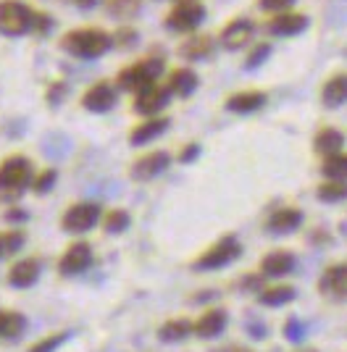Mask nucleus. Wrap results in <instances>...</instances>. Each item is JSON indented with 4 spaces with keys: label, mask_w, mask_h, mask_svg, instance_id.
<instances>
[{
    "label": "nucleus",
    "mask_w": 347,
    "mask_h": 352,
    "mask_svg": "<svg viewBox=\"0 0 347 352\" xmlns=\"http://www.w3.org/2000/svg\"><path fill=\"white\" fill-rule=\"evenodd\" d=\"M61 47L74 56V58L95 60L105 56L114 47V37L105 30H95V27H85V30H72L63 34Z\"/></svg>",
    "instance_id": "obj_1"
},
{
    "label": "nucleus",
    "mask_w": 347,
    "mask_h": 352,
    "mask_svg": "<svg viewBox=\"0 0 347 352\" xmlns=\"http://www.w3.org/2000/svg\"><path fill=\"white\" fill-rule=\"evenodd\" d=\"M32 184V161L24 155H8L0 163V200L14 203Z\"/></svg>",
    "instance_id": "obj_2"
},
{
    "label": "nucleus",
    "mask_w": 347,
    "mask_h": 352,
    "mask_svg": "<svg viewBox=\"0 0 347 352\" xmlns=\"http://www.w3.org/2000/svg\"><path fill=\"white\" fill-rule=\"evenodd\" d=\"M160 74H163V60H158V58L137 60V63L127 66L124 72H118V76H116V87L137 95V92L145 89L147 85H156V82L160 79Z\"/></svg>",
    "instance_id": "obj_3"
},
{
    "label": "nucleus",
    "mask_w": 347,
    "mask_h": 352,
    "mask_svg": "<svg viewBox=\"0 0 347 352\" xmlns=\"http://www.w3.org/2000/svg\"><path fill=\"white\" fill-rule=\"evenodd\" d=\"M34 24V8L21 0H0V34L6 37H24Z\"/></svg>",
    "instance_id": "obj_4"
},
{
    "label": "nucleus",
    "mask_w": 347,
    "mask_h": 352,
    "mask_svg": "<svg viewBox=\"0 0 347 352\" xmlns=\"http://www.w3.org/2000/svg\"><path fill=\"white\" fill-rule=\"evenodd\" d=\"M240 255H242L240 239L237 236H224V239H218L213 248L205 250L200 258L192 263V268L195 271H218V268L231 265Z\"/></svg>",
    "instance_id": "obj_5"
},
{
    "label": "nucleus",
    "mask_w": 347,
    "mask_h": 352,
    "mask_svg": "<svg viewBox=\"0 0 347 352\" xmlns=\"http://www.w3.org/2000/svg\"><path fill=\"white\" fill-rule=\"evenodd\" d=\"M205 21V6L200 0H176L169 16H166V27L179 34L195 32Z\"/></svg>",
    "instance_id": "obj_6"
},
{
    "label": "nucleus",
    "mask_w": 347,
    "mask_h": 352,
    "mask_svg": "<svg viewBox=\"0 0 347 352\" xmlns=\"http://www.w3.org/2000/svg\"><path fill=\"white\" fill-rule=\"evenodd\" d=\"M98 223H101V206L98 203H76L63 213L61 229L66 234H85L90 229H95Z\"/></svg>",
    "instance_id": "obj_7"
},
{
    "label": "nucleus",
    "mask_w": 347,
    "mask_h": 352,
    "mask_svg": "<svg viewBox=\"0 0 347 352\" xmlns=\"http://www.w3.org/2000/svg\"><path fill=\"white\" fill-rule=\"evenodd\" d=\"M169 100H171L169 85H160V82L147 85L134 98V113H140V116H158L160 111L169 105Z\"/></svg>",
    "instance_id": "obj_8"
},
{
    "label": "nucleus",
    "mask_w": 347,
    "mask_h": 352,
    "mask_svg": "<svg viewBox=\"0 0 347 352\" xmlns=\"http://www.w3.org/2000/svg\"><path fill=\"white\" fill-rule=\"evenodd\" d=\"M169 166H171V155L166 150H153V153H145L143 158L132 163L129 174L134 182H153L156 176L169 171Z\"/></svg>",
    "instance_id": "obj_9"
},
{
    "label": "nucleus",
    "mask_w": 347,
    "mask_h": 352,
    "mask_svg": "<svg viewBox=\"0 0 347 352\" xmlns=\"http://www.w3.org/2000/svg\"><path fill=\"white\" fill-rule=\"evenodd\" d=\"M318 292L324 294L326 300L334 302H345L347 300V263L329 265L321 279H318Z\"/></svg>",
    "instance_id": "obj_10"
},
{
    "label": "nucleus",
    "mask_w": 347,
    "mask_h": 352,
    "mask_svg": "<svg viewBox=\"0 0 347 352\" xmlns=\"http://www.w3.org/2000/svg\"><path fill=\"white\" fill-rule=\"evenodd\" d=\"M118 100V87L111 82H95L92 87L82 95V105L90 113H108Z\"/></svg>",
    "instance_id": "obj_11"
},
{
    "label": "nucleus",
    "mask_w": 347,
    "mask_h": 352,
    "mask_svg": "<svg viewBox=\"0 0 347 352\" xmlns=\"http://www.w3.org/2000/svg\"><path fill=\"white\" fill-rule=\"evenodd\" d=\"M92 265V248L87 242H74L58 261V271L63 276H79Z\"/></svg>",
    "instance_id": "obj_12"
},
{
    "label": "nucleus",
    "mask_w": 347,
    "mask_h": 352,
    "mask_svg": "<svg viewBox=\"0 0 347 352\" xmlns=\"http://www.w3.org/2000/svg\"><path fill=\"white\" fill-rule=\"evenodd\" d=\"M308 16L303 14H292V11H282V14H274V19H269L266 24V32L271 37H297L308 30Z\"/></svg>",
    "instance_id": "obj_13"
},
{
    "label": "nucleus",
    "mask_w": 347,
    "mask_h": 352,
    "mask_svg": "<svg viewBox=\"0 0 347 352\" xmlns=\"http://www.w3.org/2000/svg\"><path fill=\"white\" fill-rule=\"evenodd\" d=\"M253 34H255V24L250 19H234L221 32V45L227 50H242L253 43Z\"/></svg>",
    "instance_id": "obj_14"
},
{
    "label": "nucleus",
    "mask_w": 347,
    "mask_h": 352,
    "mask_svg": "<svg viewBox=\"0 0 347 352\" xmlns=\"http://www.w3.org/2000/svg\"><path fill=\"white\" fill-rule=\"evenodd\" d=\"M303 221H305V216L300 208H279V210L271 213V219L266 223V232L276 236L292 234V232H297V229L303 226Z\"/></svg>",
    "instance_id": "obj_15"
},
{
    "label": "nucleus",
    "mask_w": 347,
    "mask_h": 352,
    "mask_svg": "<svg viewBox=\"0 0 347 352\" xmlns=\"http://www.w3.org/2000/svg\"><path fill=\"white\" fill-rule=\"evenodd\" d=\"M227 323H229L227 310H221V308L205 310L200 318L192 323V334H195L198 339H216L224 334Z\"/></svg>",
    "instance_id": "obj_16"
},
{
    "label": "nucleus",
    "mask_w": 347,
    "mask_h": 352,
    "mask_svg": "<svg viewBox=\"0 0 347 352\" xmlns=\"http://www.w3.org/2000/svg\"><path fill=\"white\" fill-rule=\"evenodd\" d=\"M295 271V255L287 250H274L260 261V276L263 279H282Z\"/></svg>",
    "instance_id": "obj_17"
},
{
    "label": "nucleus",
    "mask_w": 347,
    "mask_h": 352,
    "mask_svg": "<svg viewBox=\"0 0 347 352\" xmlns=\"http://www.w3.org/2000/svg\"><path fill=\"white\" fill-rule=\"evenodd\" d=\"M263 105H266V92H258V89H242V92H234L227 98V111L240 113V116L255 113Z\"/></svg>",
    "instance_id": "obj_18"
},
{
    "label": "nucleus",
    "mask_w": 347,
    "mask_h": 352,
    "mask_svg": "<svg viewBox=\"0 0 347 352\" xmlns=\"http://www.w3.org/2000/svg\"><path fill=\"white\" fill-rule=\"evenodd\" d=\"M40 279V263L34 258H24V261H16L8 271V284L14 289H29L34 287Z\"/></svg>",
    "instance_id": "obj_19"
},
{
    "label": "nucleus",
    "mask_w": 347,
    "mask_h": 352,
    "mask_svg": "<svg viewBox=\"0 0 347 352\" xmlns=\"http://www.w3.org/2000/svg\"><path fill=\"white\" fill-rule=\"evenodd\" d=\"M169 129V118L166 116H150L147 121H143L140 126H134L129 134V142L134 147L140 145H147V142H153V140H158L160 134Z\"/></svg>",
    "instance_id": "obj_20"
},
{
    "label": "nucleus",
    "mask_w": 347,
    "mask_h": 352,
    "mask_svg": "<svg viewBox=\"0 0 347 352\" xmlns=\"http://www.w3.org/2000/svg\"><path fill=\"white\" fill-rule=\"evenodd\" d=\"M321 103L326 108H342L347 103V74H334L321 89Z\"/></svg>",
    "instance_id": "obj_21"
},
{
    "label": "nucleus",
    "mask_w": 347,
    "mask_h": 352,
    "mask_svg": "<svg viewBox=\"0 0 347 352\" xmlns=\"http://www.w3.org/2000/svg\"><path fill=\"white\" fill-rule=\"evenodd\" d=\"M169 89H171V95H179V98H189L198 85H200V76L192 72L189 66H182V69H176V72L169 76Z\"/></svg>",
    "instance_id": "obj_22"
},
{
    "label": "nucleus",
    "mask_w": 347,
    "mask_h": 352,
    "mask_svg": "<svg viewBox=\"0 0 347 352\" xmlns=\"http://www.w3.org/2000/svg\"><path fill=\"white\" fill-rule=\"evenodd\" d=\"M313 147H316L318 155H334V153H342V147H345V134L339 132V129H334V126H324L321 132L313 137Z\"/></svg>",
    "instance_id": "obj_23"
},
{
    "label": "nucleus",
    "mask_w": 347,
    "mask_h": 352,
    "mask_svg": "<svg viewBox=\"0 0 347 352\" xmlns=\"http://www.w3.org/2000/svg\"><path fill=\"white\" fill-rule=\"evenodd\" d=\"M297 297V289L295 287H287V284H279V287H269V289H260L258 292V302L263 308H282Z\"/></svg>",
    "instance_id": "obj_24"
},
{
    "label": "nucleus",
    "mask_w": 347,
    "mask_h": 352,
    "mask_svg": "<svg viewBox=\"0 0 347 352\" xmlns=\"http://www.w3.org/2000/svg\"><path fill=\"white\" fill-rule=\"evenodd\" d=\"M189 334H192V323L187 318H174V321H166L158 329V339L166 344H179V342L189 339Z\"/></svg>",
    "instance_id": "obj_25"
},
{
    "label": "nucleus",
    "mask_w": 347,
    "mask_h": 352,
    "mask_svg": "<svg viewBox=\"0 0 347 352\" xmlns=\"http://www.w3.org/2000/svg\"><path fill=\"white\" fill-rule=\"evenodd\" d=\"M316 197L321 200V203H329V206H334V203H342V200H347V182L326 179V182H324V184L316 190Z\"/></svg>",
    "instance_id": "obj_26"
},
{
    "label": "nucleus",
    "mask_w": 347,
    "mask_h": 352,
    "mask_svg": "<svg viewBox=\"0 0 347 352\" xmlns=\"http://www.w3.org/2000/svg\"><path fill=\"white\" fill-rule=\"evenodd\" d=\"M24 242H27V234L21 229H6V232H0V261H6L14 252H19V250L24 248Z\"/></svg>",
    "instance_id": "obj_27"
},
{
    "label": "nucleus",
    "mask_w": 347,
    "mask_h": 352,
    "mask_svg": "<svg viewBox=\"0 0 347 352\" xmlns=\"http://www.w3.org/2000/svg\"><path fill=\"white\" fill-rule=\"evenodd\" d=\"M211 50H213V40L211 37H192V40H187V43L179 47V53L185 56L187 60H200L205 58V56H211Z\"/></svg>",
    "instance_id": "obj_28"
},
{
    "label": "nucleus",
    "mask_w": 347,
    "mask_h": 352,
    "mask_svg": "<svg viewBox=\"0 0 347 352\" xmlns=\"http://www.w3.org/2000/svg\"><path fill=\"white\" fill-rule=\"evenodd\" d=\"M321 174L326 179H337V182H347V153H334L326 155V161L321 166Z\"/></svg>",
    "instance_id": "obj_29"
},
{
    "label": "nucleus",
    "mask_w": 347,
    "mask_h": 352,
    "mask_svg": "<svg viewBox=\"0 0 347 352\" xmlns=\"http://www.w3.org/2000/svg\"><path fill=\"white\" fill-rule=\"evenodd\" d=\"M129 223H132V216L127 213V210H121V208L108 210L105 219H103V226H105L108 234H124V232L129 229Z\"/></svg>",
    "instance_id": "obj_30"
},
{
    "label": "nucleus",
    "mask_w": 347,
    "mask_h": 352,
    "mask_svg": "<svg viewBox=\"0 0 347 352\" xmlns=\"http://www.w3.org/2000/svg\"><path fill=\"white\" fill-rule=\"evenodd\" d=\"M27 329V318L21 313H6V326H3V339H19Z\"/></svg>",
    "instance_id": "obj_31"
},
{
    "label": "nucleus",
    "mask_w": 347,
    "mask_h": 352,
    "mask_svg": "<svg viewBox=\"0 0 347 352\" xmlns=\"http://www.w3.org/2000/svg\"><path fill=\"white\" fill-rule=\"evenodd\" d=\"M58 182V171L56 168H45V171H40L37 176H32V190L37 192V195H48V192L53 190V184Z\"/></svg>",
    "instance_id": "obj_32"
},
{
    "label": "nucleus",
    "mask_w": 347,
    "mask_h": 352,
    "mask_svg": "<svg viewBox=\"0 0 347 352\" xmlns=\"http://www.w3.org/2000/svg\"><path fill=\"white\" fill-rule=\"evenodd\" d=\"M72 337L69 331H61V334H50V337H45V339H40L37 344H32L27 352H56L66 339Z\"/></svg>",
    "instance_id": "obj_33"
},
{
    "label": "nucleus",
    "mask_w": 347,
    "mask_h": 352,
    "mask_svg": "<svg viewBox=\"0 0 347 352\" xmlns=\"http://www.w3.org/2000/svg\"><path fill=\"white\" fill-rule=\"evenodd\" d=\"M284 339L287 342H303L305 339V323L297 318V316H289L287 323H284Z\"/></svg>",
    "instance_id": "obj_34"
},
{
    "label": "nucleus",
    "mask_w": 347,
    "mask_h": 352,
    "mask_svg": "<svg viewBox=\"0 0 347 352\" xmlns=\"http://www.w3.org/2000/svg\"><path fill=\"white\" fill-rule=\"evenodd\" d=\"M271 56V45L269 43H260L258 47H253V53L247 56V69H255V66H260L263 60Z\"/></svg>",
    "instance_id": "obj_35"
},
{
    "label": "nucleus",
    "mask_w": 347,
    "mask_h": 352,
    "mask_svg": "<svg viewBox=\"0 0 347 352\" xmlns=\"http://www.w3.org/2000/svg\"><path fill=\"white\" fill-rule=\"evenodd\" d=\"M292 6H295V0H260V8L269 14H282V11H289Z\"/></svg>",
    "instance_id": "obj_36"
},
{
    "label": "nucleus",
    "mask_w": 347,
    "mask_h": 352,
    "mask_svg": "<svg viewBox=\"0 0 347 352\" xmlns=\"http://www.w3.org/2000/svg\"><path fill=\"white\" fill-rule=\"evenodd\" d=\"M198 155H200V145H195V142H192V145H187L182 153H179V161L192 163V161H198Z\"/></svg>",
    "instance_id": "obj_37"
},
{
    "label": "nucleus",
    "mask_w": 347,
    "mask_h": 352,
    "mask_svg": "<svg viewBox=\"0 0 347 352\" xmlns=\"http://www.w3.org/2000/svg\"><path fill=\"white\" fill-rule=\"evenodd\" d=\"M247 331L253 334V339H263V337H266V329H263L260 323H253V326H247Z\"/></svg>",
    "instance_id": "obj_38"
},
{
    "label": "nucleus",
    "mask_w": 347,
    "mask_h": 352,
    "mask_svg": "<svg viewBox=\"0 0 347 352\" xmlns=\"http://www.w3.org/2000/svg\"><path fill=\"white\" fill-rule=\"evenodd\" d=\"M6 219L8 221H24L27 219V213H6Z\"/></svg>",
    "instance_id": "obj_39"
},
{
    "label": "nucleus",
    "mask_w": 347,
    "mask_h": 352,
    "mask_svg": "<svg viewBox=\"0 0 347 352\" xmlns=\"http://www.w3.org/2000/svg\"><path fill=\"white\" fill-rule=\"evenodd\" d=\"M76 3H79V6H85V8H92V6H98L101 0H76Z\"/></svg>",
    "instance_id": "obj_40"
},
{
    "label": "nucleus",
    "mask_w": 347,
    "mask_h": 352,
    "mask_svg": "<svg viewBox=\"0 0 347 352\" xmlns=\"http://www.w3.org/2000/svg\"><path fill=\"white\" fill-rule=\"evenodd\" d=\"M224 352H253V350H247V347H237V344H234V347H227Z\"/></svg>",
    "instance_id": "obj_41"
},
{
    "label": "nucleus",
    "mask_w": 347,
    "mask_h": 352,
    "mask_svg": "<svg viewBox=\"0 0 347 352\" xmlns=\"http://www.w3.org/2000/svg\"><path fill=\"white\" fill-rule=\"evenodd\" d=\"M3 326H6V310H0V337H3Z\"/></svg>",
    "instance_id": "obj_42"
},
{
    "label": "nucleus",
    "mask_w": 347,
    "mask_h": 352,
    "mask_svg": "<svg viewBox=\"0 0 347 352\" xmlns=\"http://www.w3.org/2000/svg\"><path fill=\"white\" fill-rule=\"evenodd\" d=\"M297 352H318L316 347H303V350H297Z\"/></svg>",
    "instance_id": "obj_43"
}]
</instances>
